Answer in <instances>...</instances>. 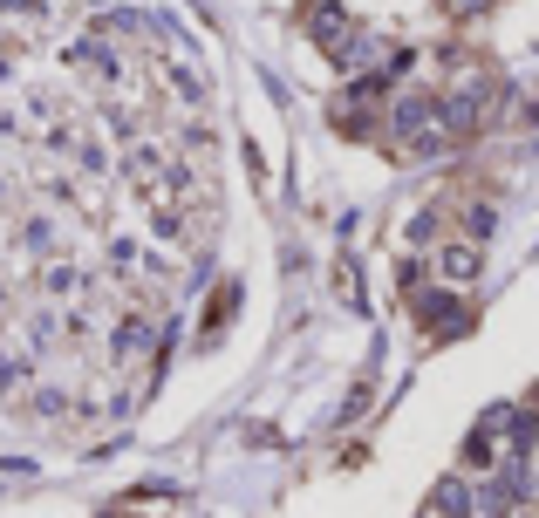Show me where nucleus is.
Here are the masks:
<instances>
[{
	"label": "nucleus",
	"mask_w": 539,
	"mask_h": 518,
	"mask_svg": "<svg viewBox=\"0 0 539 518\" xmlns=\"http://www.w3.org/2000/svg\"><path fill=\"white\" fill-rule=\"evenodd\" d=\"M485 96H492V82H485V75H471L464 89H451V96L437 103V130H444L451 144L471 137V130H478V116H485Z\"/></svg>",
	"instance_id": "1"
},
{
	"label": "nucleus",
	"mask_w": 539,
	"mask_h": 518,
	"mask_svg": "<svg viewBox=\"0 0 539 518\" xmlns=\"http://www.w3.org/2000/svg\"><path fill=\"white\" fill-rule=\"evenodd\" d=\"M424 130H437V103L430 96H403L389 110V137H424Z\"/></svg>",
	"instance_id": "2"
},
{
	"label": "nucleus",
	"mask_w": 539,
	"mask_h": 518,
	"mask_svg": "<svg viewBox=\"0 0 539 518\" xmlns=\"http://www.w3.org/2000/svg\"><path fill=\"white\" fill-rule=\"evenodd\" d=\"M444 273H451V280H478V273H485V253H478V239L451 246V253H444Z\"/></svg>",
	"instance_id": "3"
},
{
	"label": "nucleus",
	"mask_w": 539,
	"mask_h": 518,
	"mask_svg": "<svg viewBox=\"0 0 539 518\" xmlns=\"http://www.w3.org/2000/svg\"><path fill=\"white\" fill-rule=\"evenodd\" d=\"M437 512H444V518H471V491H464V478L437 484Z\"/></svg>",
	"instance_id": "4"
},
{
	"label": "nucleus",
	"mask_w": 539,
	"mask_h": 518,
	"mask_svg": "<svg viewBox=\"0 0 539 518\" xmlns=\"http://www.w3.org/2000/svg\"><path fill=\"white\" fill-rule=\"evenodd\" d=\"M144 341H151V328H144V321H137V314H130V321H123V328H116V348H123V355H137V348H144Z\"/></svg>",
	"instance_id": "5"
},
{
	"label": "nucleus",
	"mask_w": 539,
	"mask_h": 518,
	"mask_svg": "<svg viewBox=\"0 0 539 518\" xmlns=\"http://www.w3.org/2000/svg\"><path fill=\"white\" fill-rule=\"evenodd\" d=\"M464 225H471V239H485V232L499 225V212H492V205H471V219H464Z\"/></svg>",
	"instance_id": "6"
},
{
	"label": "nucleus",
	"mask_w": 539,
	"mask_h": 518,
	"mask_svg": "<svg viewBox=\"0 0 539 518\" xmlns=\"http://www.w3.org/2000/svg\"><path fill=\"white\" fill-rule=\"evenodd\" d=\"M48 294H76V273L69 266H48Z\"/></svg>",
	"instance_id": "7"
},
{
	"label": "nucleus",
	"mask_w": 539,
	"mask_h": 518,
	"mask_svg": "<svg viewBox=\"0 0 539 518\" xmlns=\"http://www.w3.org/2000/svg\"><path fill=\"white\" fill-rule=\"evenodd\" d=\"M485 7H492V0H451V14H464V21H478Z\"/></svg>",
	"instance_id": "8"
},
{
	"label": "nucleus",
	"mask_w": 539,
	"mask_h": 518,
	"mask_svg": "<svg viewBox=\"0 0 539 518\" xmlns=\"http://www.w3.org/2000/svg\"><path fill=\"white\" fill-rule=\"evenodd\" d=\"M533 491H539V471H533Z\"/></svg>",
	"instance_id": "9"
}]
</instances>
